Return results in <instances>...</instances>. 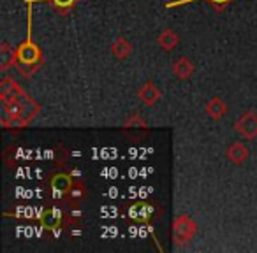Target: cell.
<instances>
[{
	"mask_svg": "<svg viewBox=\"0 0 257 253\" xmlns=\"http://www.w3.org/2000/svg\"><path fill=\"white\" fill-rule=\"evenodd\" d=\"M41 113V107L27 92L20 95L9 97L2 100V125L6 129L11 127H27L34 121V118Z\"/></svg>",
	"mask_w": 257,
	"mask_h": 253,
	"instance_id": "6da1fadb",
	"label": "cell"
},
{
	"mask_svg": "<svg viewBox=\"0 0 257 253\" xmlns=\"http://www.w3.org/2000/svg\"><path fill=\"white\" fill-rule=\"evenodd\" d=\"M41 64H43V53L36 43L27 41L16 48V65L25 76L34 74V71H37Z\"/></svg>",
	"mask_w": 257,
	"mask_h": 253,
	"instance_id": "7a4b0ae2",
	"label": "cell"
},
{
	"mask_svg": "<svg viewBox=\"0 0 257 253\" xmlns=\"http://www.w3.org/2000/svg\"><path fill=\"white\" fill-rule=\"evenodd\" d=\"M197 234V223L189 214H178L173 221V241L176 246L190 242Z\"/></svg>",
	"mask_w": 257,
	"mask_h": 253,
	"instance_id": "3957f363",
	"label": "cell"
},
{
	"mask_svg": "<svg viewBox=\"0 0 257 253\" xmlns=\"http://www.w3.org/2000/svg\"><path fill=\"white\" fill-rule=\"evenodd\" d=\"M234 130L245 139H255L257 137V114L245 113L241 118L234 121Z\"/></svg>",
	"mask_w": 257,
	"mask_h": 253,
	"instance_id": "277c9868",
	"label": "cell"
},
{
	"mask_svg": "<svg viewBox=\"0 0 257 253\" xmlns=\"http://www.w3.org/2000/svg\"><path fill=\"white\" fill-rule=\"evenodd\" d=\"M138 99H140L145 106H155V104L162 99V92L159 90V86L155 85L154 81H147L138 90Z\"/></svg>",
	"mask_w": 257,
	"mask_h": 253,
	"instance_id": "5b68a950",
	"label": "cell"
},
{
	"mask_svg": "<svg viewBox=\"0 0 257 253\" xmlns=\"http://www.w3.org/2000/svg\"><path fill=\"white\" fill-rule=\"evenodd\" d=\"M51 190H53L55 195H67V193H71V190L74 188V183H72V178L69 174H65V172H58V174H53L51 176Z\"/></svg>",
	"mask_w": 257,
	"mask_h": 253,
	"instance_id": "8992f818",
	"label": "cell"
},
{
	"mask_svg": "<svg viewBox=\"0 0 257 253\" xmlns=\"http://www.w3.org/2000/svg\"><path fill=\"white\" fill-rule=\"evenodd\" d=\"M194 72H196V65H194V62L187 57L176 58L175 64H173V74H175L178 79H182V81L189 79Z\"/></svg>",
	"mask_w": 257,
	"mask_h": 253,
	"instance_id": "52a82bcc",
	"label": "cell"
},
{
	"mask_svg": "<svg viewBox=\"0 0 257 253\" xmlns=\"http://www.w3.org/2000/svg\"><path fill=\"white\" fill-rule=\"evenodd\" d=\"M111 53L116 60H125L133 55V44L125 37H116L111 44Z\"/></svg>",
	"mask_w": 257,
	"mask_h": 253,
	"instance_id": "ba28073f",
	"label": "cell"
},
{
	"mask_svg": "<svg viewBox=\"0 0 257 253\" xmlns=\"http://www.w3.org/2000/svg\"><path fill=\"white\" fill-rule=\"evenodd\" d=\"M157 44H159V46H161L164 51H173V50H175V48L180 44V36L175 32V30L166 29V30H162V32L159 34Z\"/></svg>",
	"mask_w": 257,
	"mask_h": 253,
	"instance_id": "9c48e42d",
	"label": "cell"
},
{
	"mask_svg": "<svg viewBox=\"0 0 257 253\" xmlns=\"http://www.w3.org/2000/svg\"><path fill=\"white\" fill-rule=\"evenodd\" d=\"M227 113V106L220 97H213L211 100H208L206 104V114L211 120H222Z\"/></svg>",
	"mask_w": 257,
	"mask_h": 253,
	"instance_id": "30bf717a",
	"label": "cell"
},
{
	"mask_svg": "<svg viewBox=\"0 0 257 253\" xmlns=\"http://www.w3.org/2000/svg\"><path fill=\"white\" fill-rule=\"evenodd\" d=\"M22 92H25V90H23L22 85H18L15 79L4 78L2 81H0V100H6V99H9V97L20 95Z\"/></svg>",
	"mask_w": 257,
	"mask_h": 253,
	"instance_id": "8fae6325",
	"label": "cell"
},
{
	"mask_svg": "<svg viewBox=\"0 0 257 253\" xmlns=\"http://www.w3.org/2000/svg\"><path fill=\"white\" fill-rule=\"evenodd\" d=\"M227 158L236 165H241L243 162H246L248 158V150H246L245 144L241 143H232L231 146L227 148Z\"/></svg>",
	"mask_w": 257,
	"mask_h": 253,
	"instance_id": "7c38bea8",
	"label": "cell"
},
{
	"mask_svg": "<svg viewBox=\"0 0 257 253\" xmlns=\"http://www.w3.org/2000/svg\"><path fill=\"white\" fill-rule=\"evenodd\" d=\"M11 65H16V50L9 46V43L0 44V71H8Z\"/></svg>",
	"mask_w": 257,
	"mask_h": 253,
	"instance_id": "4fadbf2b",
	"label": "cell"
},
{
	"mask_svg": "<svg viewBox=\"0 0 257 253\" xmlns=\"http://www.w3.org/2000/svg\"><path fill=\"white\" fill-rule=\"evenodd\" d=\"M62 221V213L58 209H48L43 213V216H41V223H43L44 228H57L58 225H60Z\"/></svg>",
	"mask_w": 257,
	"mask_h": 253,
	"instance_id": "5bb4252c",
	"label": "cell"
},
{
	"mask_svg": "<svg viewBox=\"0 0 257 253\" xmlns=\"http://www.w3.org/2000/svg\"><path fill=\"white\" fill-rule=\"evenodd\" d=\"M125 129H148V123L141 118L140 113H131L123 121Z\"/></svg>",
	"mask_w": 257,
	"mask_h": 253,
	"instance_id": "9a60e30c",
	"label": "cell"
},
{
	"mask_svg": "<svg viewBox=\"0 0 257 253\" xmlns=\"http://www.w3.org/2000/svg\"><path fill=\"white\" fill-rule=\"evenodd\" d=\"M51 6H53V9L57 13H60V15H67V13H71L72 9L76 8V4H78L79 0H48Z\"/></svg>",
	"mask_w": 257,
	"mask_h": 253,
	"instance_id": "2e32d148",
	"label": "cell"
},
{
	"mask_svg": "<svg viewBox=\"0 0 257 253\" xmlns=\"http://www.w3.org/2000/svg\"><path fill=\"white\" fill-rule=\"evenodd\" d=\"M211 6H213L215 9H222V8H225V6L231 2V0H208Z\"/></svg>",
	"mask_w": 257,
	"mask_h": 253,
	"instance_id": "e0dca14e",
	"label": "cell"
}]
</instances>
